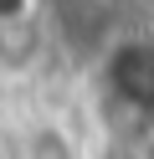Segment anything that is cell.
<instances>
[{"instance_id":"3","label":"cell","mask_w":154,"mask_h":159,"mask_svg":"<svg viewBox=\"0 0 154 159\" xmlns=\"http://www.w3.org/2000/svg\"><path fill=\"white\" fill-rule=\"evenodd\" d=\"M21 159H77V149H72V139L62 134L57 123H41V128H31V134H26Z\"/></svg>"},{"instance_id":"2","label":"cell","mask_w":154,"mask_h":159,"mask_svg":"<svg viewBox=\"0 0 154 159\" xmlns=\"http://www.w3.org/2000/svg\"><path fill=\"white\" fill-rule=\"evenodd\" d=\"M41 46V31H36V16H10L0 21V67H26Z\"/></svg>"},{"instance_id":"1","label":"cell","mask_w":154,"mask_h":159,"mask_svg":"<svg viewBox=\"0 0 154 159\" xmlns=\"http://www.w3.org/2000/svg\"><path fill=\"white\" fill-rule=\"evenodd\" d=\"M108 87L123 108H154V41H123L108 57Z\"/></svg>"}]
</instances>
